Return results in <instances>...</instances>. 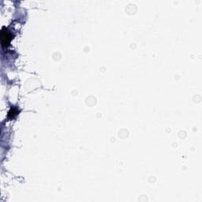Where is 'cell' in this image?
<instances>
[{
    "label": "cell",
    "mask_w": 202,
    "mask_h": 202,
    "mask_svg": "<svg viewBox=\"0 0 202 202\" xmlns=\"http://www.w3.org/2000/svg\"><path fill=\"white\" fill-rule=\"evenodd\" d=\"M11 40V36H9V34L6 32H2V43L3 45H8L9 43V41Z\"/></svg>",
    "instance_id": "obj_1"
}]
</instances>
